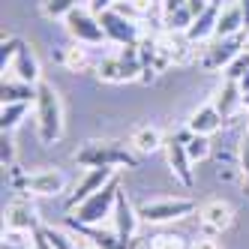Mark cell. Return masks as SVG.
<instances>
[{
  "label": "cell",
  "instance_id": "obj_1",
  "mask_svg": "<svg viewBox=\"0 0 249 249\" xmlns=\"http://www.w3.org/2000/svg\"><path fill=\"white\" fill-rule=\"evenodd\" d=\"M72 159L81 168H138V153L120 141H87Z\"/></svg>",
  "mask_w": 249,
  "mask_h": 249
},
{
  "label": "cell",
  "instance_id": "obj_2",
  "mask_svg": "<svg viewBox=\"0 0 249 249\" xmlns=\"http://www.w3.org/2000/svg\"><path fill=\"white\" fill-rule=\"evenodd\" d=\"M33 111H36V132L42 144H54L63 135V105H60V93L54 84L39 81L36 84V102H33Z\"/></svg>",
  "mask_w": 249,
  "mask_h": 249
},
{
  "label": "cell",
  "instance_id": "obj_3",
  "mask_svg": "<svg viewBox=\"0 0 249 249\" xmlns=\"http://www.w3.org/2000/svg\"><path fill=\"white\" fill-rule=\"evenodd\" d=\"M120 177L114 174L108 183H105L99 192H93L87 201H81L69 216L75 222H84V225H99L105 216H114V204H117V195H120Z\"/></svg>",
  "mask_w": 249,
  "mask_h": 249
},
{
  "label": "cell",
  "instance_id": "obj_4",
  "mask_svg": "<svg viewBox=\"0 0 249 249\" xmlns=\"http://www.w3.org/2000/svg\"><path fill=\"white\" fill-rule=\"evenodd\" d=\"M198 210L192 198H150L144 204H138V216L141 222H153V225H162V222H174V219H183L189 213Z\"/></svg>",
  "mask_w": 249,
  "mask_h": 249
},
{
  "label": "cell",
  "instance_id": "obj_5",
  "mask_svg": "<svg viewBox=\"0 0 249 249\" xmlns=\"http://www.w3.org/2000/svg\"><path fill=\"white\" fill-rule=\"evenodd\" d=\"M63 24H66V33H69V36H72L78 45H99V42H105L102 21H99V15H96L90 6H75V9L63 18Z\"/></svg>",
  "mask_w": 249,
  "mask_h": 249
},
{
  "label": "cell",
  "instance_id": "obj_6",
  "mask_svg": "<svg viewBox=\"0 0 249 249\" xmlns=\"http://www.w3.org/2000/svg\"><path fill=\"white\" fill-rule=\"evenodd\" d=\"M9 183L21 192H30V195H60L66 189V177L57 171V168H39V171H30V174H18L12 168V177Z\"/></svg>",
  "mask_w": 249,
  "mask_h": 249
},
{
  "label": "cell",
  "instance_id": "obj_7",
  "mask_svg": "<svg viewBox=\"0 0 249 249\" xmlns=\"http://www.w3.org/2000/svg\"><path fill=\"white\" fill-rule=\"evenodd\" d=\"M246 48V36L243 33H237V36H213L204 51H201V69H207V72H225L228 63L234 60L240 51Z\"/></svg>",
  "mask_w": 249,
  "mask_h": 249
},
{
  "label": "cell",
  "instance_id": "obj_8",
  "mask_svg": "<svg viewBox=\"0 0 249 249\" xmlns=\"http://www.w3.org/2000/svg\"><path fill=\"white\" fill-rule=\"evenodd\" d=\"M189 138H192V132H189V129H183V132H177V135L165 138L168 168H171V174H174V180L180 183V186H186V189H192V183H195L192 159H189V153H186V141H189Z\"/></svg>",
  "mask_w": 249,
  "mask_h": 249
},
{
  "label": "cell",
  "instance_id": "obj_9",
  "mask_svg": "<svg viewBox=\"0 0 249 249\" xmlns=\"http://www.w3.org/2000/svg\"><path fill=\"white\" fill-rule=\"evenodd\" d=\"M99 21H102V30H105V39H108V42H117V45H141V27H138V21L123 18V15L114 12V9L99 12Z\"/></svg>",
  "mask_w": 249,
  "mask_h": 249
},
{
  "label": "cell",
  "instance_id": "obj_10",
  "mask_svg": "<svg viewBox=\"0 0 249 249\" xmlns=\"http://www.w3.org/2000/svg\"><path fill=\"white\" fill-rule=\"evenodd\" d=\"M198 219H201L204 234H222V231L234 225V207L222 198H213L198 207Z\"/></svg>",
  "mask_w": 249,
  "mask_h": 249
},
{
  "label": "cell",
  "instance_id": "obj_11",
  "mask_svg": "<svg viewBox=\"0 0 249 249\" xmlns=\"http://www.w3.org/2000/svg\"><path fill=\"white\" fill-rule=\"evenodd\" d=\"M114 174H117V168H87V174H84L81 180H78L75 192H72V195L66 198V210L72 213V210H75L81 201H87V198H90L93 192H99V189H102L105 183H108Z\"/></svg>",
  "mask_w": 249,
  "mask_h": 249
},
{
  "label": "cell",
  "instance_id": "obj_12",
  "mask_svg": "<svg viewBox=\"0 0 249 249\" xmlns=\"http://www.w3.org/2000/svg\"><path fill=\"white\" fill-rule=\"evenodd\" d=\"M114 231H117V237L123 240V246H129L132 243V237H135V231H138V222H141V216H138V207H132V201L126 198V192L120 189V195H117V204H114Z\"/></svg>",
  "mask_w": 249,
  "mask_h": 249
},
{
  "label": "cell",
  "instance_id": "obj_13",
  "mask_svg": "<svg viewBox=\"0 0 249 249\" xmlns=\"http://www.w3.org/2000/svg\"><path fill=\"white\" fill-rule=\"evenodd\" d=\"M222 0H210V6L204 9V12H198L195 15V21H192V27L186 30V36L198 45V42H210L213 36H216V24H219V12H222Z\"/></svg>",
  "mask_w": 249,
  "mask_h": 249
},
{
  "label": "cell",
  "instance_id": "obj_14",
  "mask_svg": "<svg viewBox=\"0 0 249 249\" xmlns=\"http://www.w3.org/2000/svg\"><path fill=\"white\" fill-rule=\"evenodd\" d=\"M6 231H21V234H33L39 228V216H36V207L30 201L18 198L6 207V219H3Z\"/></svg>",
  "mask_w": 249,
  "mask_h": 249
},
{
  "label": "cell",
  "instance_id": "obj_15",
  "mask_svg": "<svg viewBox=\"0 0 249 249\" xmlns=\"http://www.w3.org/2000/svg\"><path fill=\"white\" fill-rule=\"evenodd\" d=\"M213 105H216V111L225 117V123H228V120H234V117L240 114V108H246L240 84H237L234 78H225V81L219 84L216 96H213Z\"/></svg>",
  "mask_w": 249,
  "mask_h": 249
},
{
  "label": "cell",
  "instance_id": "obj_16",
  "mask_svg": "<svg viewBox=\"0 0 249 249\" xmlns=\"http://www.w3.org/2000/svg\"><path fill=\"white\" fill-rule=\"evenodd\" d=\"M66 228H72L81 237H87L93 249H129V246H123V240L117 237V231H108L102 225H84V222H75L72 216H66Z\"/></svg>",
  "mask_w": 249,
  "mask_h": 249
},
{
  "label": "cell",
  "instance_id": "obj_17",
  "mask_svg": "<svg viewBox=\"0 0 249 249\" xmlns=\"http://www.w3.org/2000/svg\"><path fill=\"white\" fill-rule=\"evenodd\" d=\"M96 78L105 81V84H126V81L141 78V72H138V69H132L126 60L117 54V57H102L96 63Z\"/></svg>",
  "mask_w": 249,
  "mask_h": 249
},
{
  "label": "cell",
  "instance_id": "obj_18",
  "mask_svg": "<svg viewBox=\"0 0 249 249\" xmlns=\"http://www.w3.org/2000/svg\"><path fill=\"white\" fill-rule=\"evenodd\" d=\"M222 123H225V117L216 111V105L213 102H207V105H198V108L192 111V117L186 120V129L192 132V135H213V132H219L222 129Z\"/></svg>",
  "mask_w": 249,
  "mask_h": 249
},
{
  "label": "cell",
  "instance_id": "obj_19",
  "mask_svg": "<svg viewBox=\"0 0 249 249\" xmlns=\"http://www.w3.org/2000/svg\"><path fill=\"white\" fill-rule=\"evenodd\" d=\"M129 147L138 153V156H150L156 150L165 147V138H162V129L153 126V123H141V126L132 129L129 135Z\"/></svg>",
  "mask_w": 249,
  "mask_h": 249
},
{
  "label": "cell",
  "instance_id": "obj_20",
  "mask_svg": "<svg viewBox=\"0 0 249 249\" xmlns=\"http://www.w3.org/2000/svg\"><path fill=\"white\" fill-rule=\"evenodd\" d=\"M3 75H15V78H21V81H27V84H39V81H42V78H39V60H36V54L30 51L27 42H21L18 54H15V60L9 63V69H6Z\"/></svg>",
  "mask_w": 249,
  "mask_h": 249
},
{
  "label": "cell",
  "instance_id": "obj_21",
  "mask_svg": "<svg viewBox=\"0 0 249 249\" xmlns=\"http://www.w3.org/2000/svg\"><path fill=\"white\" fill-rule=\"evenodd\" d=\"M246 33V21H243V6L240 0H228L219 12V24H216V36H237Z\"/></svg>",
  "mask_w": 249,
  "mask_h": 249
},
{
  "label": "cell",
  "instance_id": "obj_22",
  "mask_svg": "<svg viewBox=\"0 0 249 249\" xmlns=\"http://www.w3.org/2000/svg\"><path fill=\"white\" fill-rule=\"evenodd\" d=\"M0 102H36V84H27L15 75H3Z\"/></svg>",
  "mask_w": 249,
  "mask_h": 249
},
{
  "label": "cell",
  "instance_id": "obj_23",
  "mask_svg": "<svg viewBox=\"0 0 249 249\" xmlns=\"http://www.w3.org/2000/svg\"><path fill=\"white\" fill-rule=\"evenodd\" d=\"M54 60L66 69V72H72V75H81V72H87V66H90V57H87V48H81L78 42L75 45H63L57 54H54Z\"/></svg>",
  "mask_w": 249,
  "mask_h": 249
},
{
  "label": "cell",
  "instance_id": "obj_24",
  "mask_svg": "<svg viewBox=\"0 0 249 249\" xmlns=\"http://www.w3.org/2000/svg\"><path fill=\"white\" fill-rule=\"evenodd\" d=\"M30 108V102H3V108H0V132H15L21 126V120Z\"/></svg>",
  "mask_w": 249,
  "mask_h": 249
},
{
  "label": "cell",
  "instance_id": "obj_25",
  "mask_svg": "<svg viewBox=\"0 0 249 249\" xmlns=\"http://www.w3.org/2000/svg\"><path fill=\"white\" fill-rule=\"evenodd\" d=\"M192 21H195V15H192V9H189V6H183V9H174V12L162 15V24H165V30H177V33H186V30L192 27Z\"/></svg>",
  "mask_w": 249,
  "mask_h": 249
},
{
  "label": "cell",
  "instance_id": "obj_26",
  "mask_svg": "<svg viewBox=\"0 0 249 249\" xmlns=\"http://www.w3.org/2000/svg\"><path fill=\"white\" fill-rule=\"evenodd\" d=\"M78 6V0H42V15L51 21H63Z\"/></svg>",
  "mask_w": 249,
  "mask_h": 249
},
{
  "label": "cell",
  "instance_id": "obj_27",
  "mask_svg": "<svg viewBox=\"0 0 249 249\" xmlns=\"http://www.w3.org/2000/svg\"><path fill=\"white\" fill-rule=\"evenodd\" d=\"M186 153H189L192 162H201V159H207V156H210V141H207V135H192V138L186 141Z\"/></svg>",
  "mask_w": 249,
  "mask_h": 249
},
{
  "label": "cell",
  "instance_id": "obj_28",
  "mask_svg": "<svg viewBox=\"0 0 249 249\" xmlns=\"http://www.w3.org/2000/svg\"><path fill=\"white\" fill-rule=\"evenodd\" d=\"M21 42L24 39H18V36H9V39H3V45H0V69H9V63L15 60V54H18V48H21Z\"/></svg>",
  "mask_w": 249,
  "mask_h": 249
},
{
  "label": "cell",
  "instance_id": "obj_29",
  "mask_svg": "<svg viewBox=\"0 0 249 249\" xmlns=\"http://www.w3.org/2000/svg\"><path fill=\"white\" fill-rule=\"evenodd\" d=\"M147 249H189L183 237H177V234H153Z\"/></svg>",
  "mask_w": 249,
  "mask_h": 249
},
{
  "label": "cell",
  "instance_id": "obj_30",
  "mask_svg": "<svg viewBox=\"0 0 249 249\" xmlns=\"http://www.w3.org/2000/svg\"><path fill=\"white\" fill-rule=\"evenodd\" d=\"M246 72H249V51L243 48L240 54H237L234 60L228 63V69H225V78H234V81H240Z\"/></svg>",
  "mask_w": 249,
  "mask_h": 249
},
{
  "label": "cell",
  "instance_id": "obj_31",
  "mask_svg": "<svg viewBox=\"0 0 249 249\" xmlns=\"http://www.w3.org/2000/svg\"><path fill=\"white\" fill-rule=\"evenodd\" d=\"M42 231H45V237L51 240V246H54V249H78L72 240H69L66 234H63V231H57V228H51V225H42Z\"/></svg>",
  "mask_w": 249,
  "mask_h": 249
},
{
  "label": "cell",
  "instance_id": "obj_32",
  "mask_svg": "<svg viewBox=\"0 0 249 249\" xmlns=\"http://www.w3.org/2000/svg\"><path fill=\"white\" fill-rule=\"evenodd\" d=\"M0 162H3V168H15V144L9 132H3V138H0Z\"/></svg>",
  "mask_w": 249,
  "mask_h": 249
},
{
  "label": "cell",
  "instance_id": "obj_33",
  "mask_svg": "<svg viewBox=\"0 0 249 249\" xmlns=\"http://www.w3.org/2000/svg\"><path fill=\"white\" fill-rule=\"evenodd\" d=\"M111 9H114V12H120L123 18H129V21H138V18H144V12H141V9L132 3V0H117V3H114Z\"/></svg>",
  "mask_w": 249,
  "mask_h": 249
},
{
  "label": "cell",
  "instance_id": "obj_34",
  "mask_svg": "<svg viewBox=\"0 0 249 249\" xmlns=\"http://www.w3.org/2000/svg\"><path fill=\"white\" fill-rule=\"evenodd\" d=\"M3 249H30L21 231H3Z\"/></svg>",
  "mask_w": 249,
  "mask_h": 249
},
{
  "label": "cell",
  "instance_id": "obj_35",
  "mask_svg": "<svg viewBox=\"0 0 249 249\" xmlns=\"http://www.w3.org/2000/svg\"><path fill=\"white\" fill-rule=\"evenodd\" d=\"M189 249H222V243L216 240V234H201L198 240H192Z\"/></svg>",
  "mask_w": 249,
  "mask_h": 249
},
{
  "label": "cell",
  "instance_id": "obj_36",
  "mask_svg": "<svg viewBox=\"0 0 249 249\" xmlns=\"http://www.w3.org/2000/svg\"><path fill=\"white\" fill-rule=\"evenodd\" d=\"M30 240H33V249H54V246H51V240L45 237L42 225H39V228H36V231H33V234H30Z\"/></svg>",
  "mask_w": 249,
  "mask_h": 249
},
{
  "label": "cell",
  "instance_id": "obj_37",
  "mask_svg": "<svg viewBox=\"0 0 249 249\" xmlns=\"http://www.w3.org/2000/svg\"><path fill=\"white\" fill-rule=\"evenodd\" d=\"M183 6H186V0H159V12L162 15H168L174 9H183Z\"/></svg>",
  "mask_w": 249,
  "mask_h": 249
},
{
  "label": "cell",
  "instance_id": "obj_38",
  "mask_svg": "<svg viewBox=\"0 0 249 249\" xmlns=\"http://www.w3.org/2000/svg\"><path fill=\"white\" fill-rule=\"evenodd\" d=\"M114 3H117V0H90V3H87V6H90V9H93V12L99 15V12H105V9H111Z\"/></svg>",
  "mask_w": 249,
  "mask_h": 249
},
{
  "label": "cell",
  "instance_id": "obj_39",
  "mask_svg": "<svg viewBox=\"0 0 249 249\" xmlns=\"http://www.w3.org/2000/svg\"><path fill=\"white\" fill-rule=\"evenodd\" d=\"M237 84H240V90H243V96H249V72H246V75H243V78H240Z\"/></svg>",
  "mask_w": 249,
  "mask_h": 249
},
{
  "label": "cell",
  "instance_id": "obj_40",
  "mask_svg": "<svg viewBox=\"0 0 249 249\" xmlns=\"http://www.w3.org/2000/svg\"><path fill=\"white\" fill-rule=\"evenodd\" d=\"M240 6H243V21H246V30H249V0H240Z\"/></svg>",
  "mask_w": 249,
  "mask_h": 249
},
{
  "label": "cell",
  "instance_id": "obj_41",
  "mask_svg": "<svg viewBox=\"0 0 249 249\" xmlns=\"http://www.w3.org/2000/svg\"><path fill=\"white\" fill-rule=\"evenodd\" d=\"M240 171H243V174H246V183H249V165H243V168H240Z\"/></svg>",
  "mask_w": 249,
  "mask_h": 249
},
{
  "label": "cell",
  "instance_id": "obj_42",
  "mask_svg": "<svg viewBox=\"0 0 249 249\" xmlns=\"http://www.w3.org/2000/svg\"><path fill=\"white\" fill-rule=\"evenodd\" d=\"M243 102H246V108H249V96H243Z\"/></svg>",
  "mask_w": 249,
  "mask_h": 249
},
{
  "label": "cell",
  "instance_id": "obj_43",
  "mask_svg": "<svg viewBox=\"0 0 249 249\" xmlns=\"http://www.w3.org/2000/svg\"><path fill=\"white\" fill-rule=\"evenodd\" d=\"M246 51H249V36H246Z\"/></svg>",
  "mask_w": 249,
  "mask_h": 249
}]
</instances>
